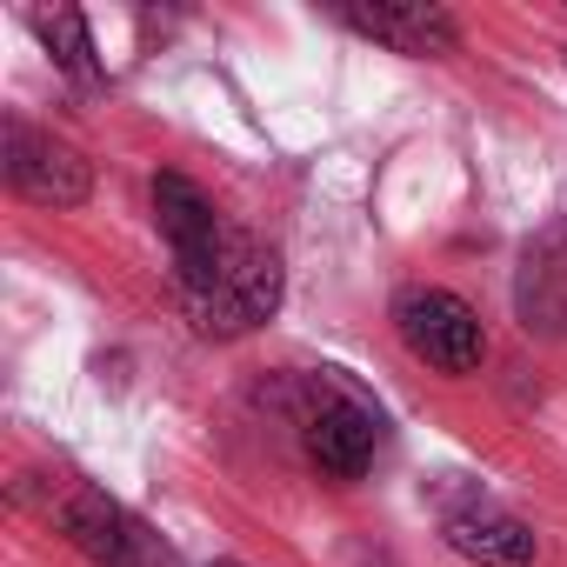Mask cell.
<instances>
[{
	"label": "cell",
	"instance_id": "6",
	"mask_svg": "<svg viewBox=\"0 0 567 567\" xmlns=\"http://www.w3.org/2000/svg\"><path fill=\"white\" fill-rule=\"evenodd\" d=\"M341 21L354 34L394 48V54H454L461 48L454 14L447 8H427V0H374V8H368V0H348Z\"/></svg>",
	"mask_w": 567,
	"mask_h": 567
},
{
	"label": "cell",
	"instance_id": "1",
	"mask_svg": "<svg viewBox=\"0 0 567 567\" xmlns=\"http://www.w3.org/2000/svg\"><path fill=\"white\" fill-rule=\"evenodd\" d=\"M181 301H187V321L214 341H234V334H254L274 308H280V260L274 247L247 240L227 227L220 254L194 274H181Z\"/></svg>",
	"mask_w": 567,
	"mask_h": 567
},
{
	"label": "cell",
	"instance_id": "2",
	"mask_svg": "<svg viewBox=\"0 0 567 567\" xmlns=\"http://www.w3.org/2000/svg\"><path fill=\"white\" fill-rule=\"evenodd\" d=\"M394 328H401L408 354L427 361V368H441V374H474L487 361L481 315L461 295H447V288H401L394 295Z\"/></svg>",
	"mask_w": 567,
	"mask_h": 567
},
{
	"label": "cell",
	"instance_id": "9",
	"mask_svg": "<svg viewBox=\"0 0 567 567\" xmlns=\"http://www.w3.org/2000/svg\"><path fill=\"white\" fill-rule=\"evenodd\" d=\"M61 527H68V540L94 560V567H141V527L127 520V507H114L107 494H74L68 507H61Z\"/></svg>",
	"mask_w": 567,
	"mask_h": 567
},
{
	"label": "cell",
	"instance_id": "5",
	"mask_svg": "<svg viewBox=\"0 0 567 567\" xmlns=\"http://www.w3.org/2000/svg\"><path fill=\"white\" fill-rule=\"evenodd\" d=\"M301 441H308V461L334 481H361L374 467V447H381V421L348 401V394H321L301 421Z\"/></svg>",
	"mask_w": 567,
	"mask_h": 567
},
{
	"label": "cell",
	"instance_id": "4",
	"mask_svg": "<svg viewBox=\"0 0 567 567\" xmlns=\"http://www.w3.org/2000/svg\"><path fill=\"white\" fill-rule=\"evenodd\" d=\"M514 315L540 341H567V220L540 227L514 267Z\"/></svg>",
	"mask_w": 567,
	"mask_h": 567
},
{
	"label": "cell",
	"instance_id": "7",
	"mask_svg": "<svg viewBox=\"0 0 567 567\" xmlns=\"http://www.w3.org/2000/svg\"><path fill=\"white\" fill-rule=\"evenodd\" d=\"M154 220H161V234H167V247H174V274L207 267V260L220 254V240H227L214 200H207L187 174H154Z\"/></svg>",
	"mask_w": 567,
	"mask_h": 567
},
{
	"label": "cell",
	"instance_id": "10",
	"mask_svg": "<svg viewBox=\"0 0 567 567\" xmlns=\"http://www.w3.org/2000/svg\"><path fill=\"white\" fill-rule=\"evenodd\" d=\"M34 34L48 41V54L61 61V74H74V81H94V74H101V61H94V34H87V14H81V8L34 14Z\"/></svg>",
	"mask_w": 567,
	"mask_h": 567
},
{
	"label": "cell",
	"instance_id": "3",
	"mask_svg": "<svg viewBox=\"0 0 567 567\" xmlns=\"http://www.w3.org/2000/svg\"><path fill=\"white\" fill-rule=\"evenodd\" d=\"M8 181H14V194L21 200H34V207H81L87 194H94V167L68 147V141H54V134H34V127H8Z\"/></svg>",
	"mask_w": 567,
	"mask_h": 567
},
{
	"label": "cell",
	"instance_id": "8",
	"mask_svg": "<svg viewBox=\"0 0 567 567\" xmlns=\"http://www.w3.org/2000/svg\"><path fill=\"white\" fill-rule=\"evenodd\" d=\"M447 547L454 554H467V560H481V567H527L534 560V527L520 520V514H507V507H487V501H474V507H454L447 514Z\"/></svg>",
	"mask_w": 567,
	"mask_h": 567
}]
</instances>
